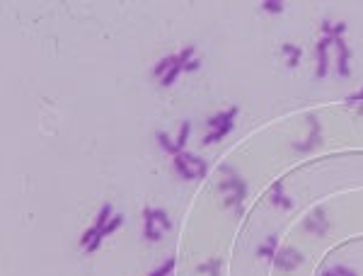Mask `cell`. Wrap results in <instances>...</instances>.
Returning <instances> with one entry per match:
<instances>
[{
  "label": "cell",
  "mask_w": 363,
  "mask_h": 276,
  "mask_svg": "<svg viewBox=\"0 0 363 276\" xmlns=\"http://www.w3.org/2000/svg\"><path fill=\"white\" fill-rule=\"evenodd\" d=\"M175 170L180 172L182 180H203L206 172H208L206 163L201 158H196V155H191V153L175 155Z\"/></svg>",
  "instance_id": "cell-1"
},
{
  "label": "cell",
  "mask_w": 363,
  "mask_h": 276,
  "mask_svg": "<svg viewBox=\"0 0 363 276\" xmlns=\"http://www.w3.org/2000/svg\"><path fill=\"white\" fill-rule=\"evenodd\" d=\"M143 216H145V240L158 242V240H163L165 230L172 228V223H170L163 208H145Z\"/></svg>",
  "instance_id": "cell-2"
},
{
  "label": "cell",
  "mask_w": 363,
  "mask_h": 276,
  "mask_svg": "<svg viewBox=\"0 0 363 276\" xmlns=\"http://www.w3.org/2000/svg\"><path fill=\"white\" fill-rule=\"evenodd\" d=\"M273 264H276L278 269H283V272H293L295 267H300V264H303V257H300V252H295L293 247H283V250H278V252H276Z\"/></svg>",
  "instance_id": "cell-3"
},
{
  "label": "cell",
  "mask_w": 363,
  "mask_h": 276,
  "mask_svg": "<svg viewBox=\"0 0 363 276\" xmlns=\"http://www.w3.org/2000/svg\"><path fill=\"white\" fill-rule=\"evenodd\" d=\"M334 46L339 49V66H337V71H339V75L349 78V75H351V68H349V58H351V51H349V46L344 44V39H342V37L334 39Z\"/></svg>",
  "instance_id": "cell-4"
},
{
  "label": "cell",
  "mask_w": 363,
  "mask_h": 276,
  "mask_svg": "<svg viewBox=\"0 0 363 276\" xmlns=\"http://www.w3.org/2000/svg\"><path fill=\"white\" fill-rule=\"evenodd\" d=\"M235 116H237V107H230L228 111H223V114H216V116H211L206 124H208V129H223V126H228V124H235Z\"/></svg>",
  "instance_id": "cell-5"
},
{
  "label": "cell",
  "mask_w": 363,
  "mask_h": 276,
  "mask_svg": "<svg viewBox=\"0 0 363 276\" xmlns=\"http://www.w3.org/2000/svg\"><path fill=\"white\" fill-rule=\"evenodd\" d=\"M334 44L332 37H325L317 44V78H325L327 75V49Z\"/></svg>",
  "instance_id": "cell-6"
},
{
  "label": "cell",
  "mask_w": 363,
  "mask_h": 276,
  "mask_svg": "<svg viewBox=\"0 0 363 276\" xmlns=\"http://www.w3.org/2000/svg\"><path fill=\"white\" fill-rule=\"evenodd\" d=\"M276 247H278V238H276V235H269V238H267V245H262V247L257 250V255L262 259H267V262H273L276 252H278Z\"/></svg>",
  "instance_id": "cell-7"
},
{
  "label": "cell",
  "mask_w": 363,
  "mask_h": 276,
  "mask_svg": "<svg viewBox=\"0 0 363 276\" xmlns=\"http://www.w3.org/2000/svg\"><path fill=\"white\" fill-rule=\"evenodd\" d=\"M233 129H235V124H228V126H223V129L211 131V133H206V136H203V141H201V143H203V146H211V143H218L220 138H225V136H228V133H230Z\"/></svg>",
  "instance_id": "cell-8"
},
{
  "label": "cell",
  "mask_w": 363,
  "mask_h": 276,
  "mask_svg": "<svg viewBox=\"0 0 363 276\" xmlns=\"http://www.w3.org/2000/svg\"><path fill=\"white\" fill-rule=\"evenodd\" d=\"M272 201L276 203V206H283V208H293V201H290L288 196L283 194V186H281V182H276V184H273Z\"/></svg>",
  "instance_id": "cell-9"
},
{
  "label": "cell",
  "mask_w": 363,
  "mask_h": 276,
  "mask_svg": "<svg viewBox=\"0 0 363 276\" xmlns=\"http://www.w3.org/2000/svg\"><path fill=\"white\" fill-rule=\"evenodd\" d=\"M283 56H288V68H295L298 63H300V56H303V51L298 49V46H293V44H283Z\"/></svg>",
  "instance_id": "cell-10"
},
{
  "label": "cell",
  "mask_w": 363,
  "mask_h": 276,
  "mask_svg": "<svg viewBox=\"0 0 363 276\" xmlns=\"http://www.w3.org/2000/svg\"><path fill=\"white\" fill-rule=\"evenodd\" d=\"M182 71H184V66H182L180 58H177V63H175V66H172V68H170V71H167V73L160 78V85H163V88H170V85L177 80V75H180Z\"/></svg>",
  "instance_id": "cell-11"
},
{
  "label": "cell",
  "mask_w": 363,
  "mask_h": 276,
  "mask_svg": "<svg viewBox=\"0 0 363 276\" xmlns=\"http://www.w3.org/2000/svg\"><path fill=\"white\" fill-rule=\"evenodd\" d=\"M175 63H177V56H167V58H163V61H160V63H158V66L153 68V73L163 78V75L167 73V71H170V68H172Z\"/></svg>",
  "instance_id": "cell-12"
},
{
  "label": "cell",
  "mask_w": 363,
  "mask_h": 276,
  "mask_svg": "<svg viewBox=\"0 0 363 276\" xmlns=\"http://www.w3.org/2000/svg\"><path fill=\"white\" fill-rule=\"evenodd\" d=\"M121 223H124V216H121V213H116V216H114V218H111V221L104 225V230H102V238H107V235H111L114 230H119V228H121Z\"/></svg>",
  "instance_id": "cell-13"
},
{
  "label": "cell",
  "mask_w": 363,
  "mask_h": 276,
  "mask_svg": "<svg viewBox=\"0 0 363 276\" xmlns=\"http://www.w3.org/2000/svg\"><path fill=\"white\" fill-rule=\"evenodd\" d=\"M158 141H160V146H163V150H167V153H172V155H180V148H177V143H170L167 133H163V131H158Z\"/></svg>",
  "instance_id": "cell-14"
},
{
  "label": "cell",
  "mask_w": 363,
  "mask_h": 276,
  "mask_svg": "<svg viewBox=\"0 0 363 276\" xmlns=\"http://www.w3.org/2000/svg\"><path fill=\"white\" fill-rule=\"evenodd\" d=\"M109 216H111V206H109V203H104V206H102V211H99V216H97V223H94V225L99 228V233H102V230H104V225L111 221Z\"/></svg>",
  "instance_id": "cell-15"
},
{
  "label": "cell",
  "mask_w": 363,
  "mask_h": 276,
  "mask_svg": "<svg viewBox=\"0 0 363 276\" xmlns=\"http://www.w3.org/2000/svg\"><path fill=\"white\" fill-rule=\"evenodd\" d=\"M199 272H203V274H208V276H220V262H218V259H211V262L201 264Z\"/></svg>",
  "instance_id": "cell-16"
},
{
  "label": "cell",
  "mask_w": 363,
  "mask_h": 276,
  "mask_svg": "<svg viewBox=\"0 0 363 276\" xmlns=\"http://www.w3.org/2000/svg\"><path fill=\"white\" fill-rule=\"evenodd\" d=\"M189 133H191V124H189V121H182L180 136H177V148H180V153H182V148L186 146V138H189Z\"/></svg>",
  "instance_id": "cell-17"
},
{
  "label": "cell",
  "mask_w": 363,
  "mask_h": 276,
  "mask_svg": "<svg viewBox=\"0 0 363 276\" xmlns=\"http://www.w3.org/2000/svg\"><path fill=\"white\" fill-rule=\"evenodd\" d=\"M262 7H264L267 12H273V15L283 12V2H281V0H264V2H262Z\"/></svg>",
  "instance_id": "cell-18"
},
{
  "label": "cell",
  "mask_w": 363,
  "mask_h": 276,
  "mask_svg": "<svg viewBox=\"0 0 363 276\" xmlns=\"http://www.w3.org/2000/svg\"><path fill=\"white\" fill-rule=\"evenodd\" d=\"M172 269H175V259H167L163 267H158V269H155L150 276H170V274H172Z\"/></svg>",
  "instance_id": "cell-19"
},
{
  "label": "cell",
  "mask_w": 363,
  "mask_h": 276,
  "mask_svg": "<svg viewBox=\"0 0 363 276\" xmlns=\"http://www.w3.org/2000/svg\"><path fill=\"white\" fill-rule=\"evenodd\" d=\"M322 276H356V272H351V269H346V267H334V269L325 272Z\"/></svg>",
  "instance_id": "cell-20"
},
{
  "label": "cell",
  "mask_w": 363,
  "mask_h": 276,
  "mask_svg": "<svg viewBox=\"0 0 363 276\" xmlns=\"http://www.w3.org/2000/svg\"><path fill=\"white\" fill-rule=\"evenodd\" d=\"M97 235H99V228L94 225V228H90V230H88V233H85V235L80 238V242H83V247H88V245H90V242H92L94 238H97Z\"/></svg>",
  "instance_id": "cell-21"
},
{
  "label": "cell",
  "mask_w": 363,
  "mask_h": 276,
  "mask_svg": "<svg viewBox=\"0 0 363 276\" xmlns=\"http://www.w3.org/2000/svg\"><path fill=\"white\" fill-rule=\"evenodd\" d=\"M194 51H196L194 46H186V49H184V51H182V54L177 56V58H180V63H182V66H186V63L191 61V56H194Z\"/></svg>",
  "instance_id": "cell-22"
},
{
  "label": "cell",
  "mask_w": 363,
  "mask_h": 276,
  "mask_svg": "<svg viewBox=\"0 0 363 276\" xmlns=\"http://www.w3.org/2000/svg\"><path fill=\"white\" fill-rule=\"evenodd\" d=\"M346 32V22H334V27H332V39L342 37Z\"/></svg>",
  "instance_id": "cell-23"
},
{
  "label": "cell",
  "mask_w": 363,
  "mask_h": 276,
  "mask_svg": "<svg viewBox=\"0 0 363 276\" xmlns=\"http://www.w3.org/2000/svg\"><path fill=\"white\" fill-rule=\"evenodd\" d=\"M99 242H102V233H99V235H97V238H94V240L90 242V245L85 247V252H88V255H92V252H94V250L99 247Z\"/></svg>",
  "instance_id": "cell-24"
},
{
  "label": "cell",
  "mask_w": 363,
  "mask_h": 276,
  "mask_svg": "<svg viewBox=\"0 0 363 276\" xmlns=\"http://www.w3.org/2000/svg\"><path fill=\"white\" fill-rule=\"evenodd\" d=\"M199 66H201L199 58H191V61H189L186 66H184V71H186V73H191V71H199Z\"/></svg>",
  "instance_id": "cell-25"
},
{
  "label": "cell",
  "mask_w": 363,
  "mask_h": 276,
  "mask_svg": "<svg viewBox=\"0 0 363 276\" xmlns=\"http://www.w3.org/2000/svg\"><path fill=\"white\" fill-rule=\"evenodd\" d=\"M356 102H363V88L356 94H351V97H346V104H356Z\"/></svg>",
  "instance_id": "cell-26"
},
{
  "label": "cell",
  "mask_w": 363,
  "mask_h": 276,
  "mask_svg": "<svg viewBox=\"0 0 363 276\" xmlns=\"http://www.w3.org/2000/svg\"><path fill=\"white\" fill-rule=\"evenodd\" d=\"M332 27H334V24H332V22H322V32H325V37H332Z\"/></svg>",
  "instance_id": "cell-27"
}]
</instances>
